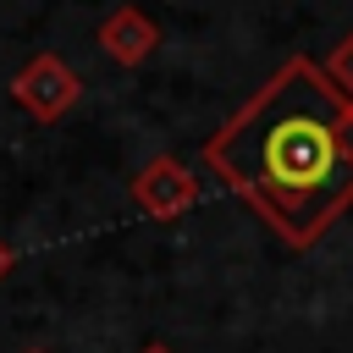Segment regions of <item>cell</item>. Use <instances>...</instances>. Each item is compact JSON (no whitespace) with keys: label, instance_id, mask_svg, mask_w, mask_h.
I'll return each instance as SVG.
<instances>
[{"label":"cell","instance_id":"ba28073f","mask_svg":"<svg viewBox=\"0 0 353 353\" xmlns=\"http://www.w3.org/2000/svg\"><path fill=\"white\" fill-rule=\"evenodd\" d=\"M138 353H171V347H165V342H149V347H138Z\"/></svg>","mask_w":353,"mask_h":353},{"label":"cell","instance_id":"9c48e42d","mask_svg":"<svg viewBox=\"0 0 353 353\" xmlns=\"http://www.w3.org/2000/svg\"><path fill=\"white\" fill-rule=\"evenodd\" d=\"M28 353H50V347H28Z\"/></svg>","mask_w":353,"mask_h":353},{"label":"cell","instance_id":"5b68a950","mask_svg":"<svg viewBox=\"0 0 353 353\" xmlns=\"http://www.w3.org/2000/svg\"><path fill=\"white\" fill-rule=\"evenodd\" d=\"M320 72H325V83H331V88H336V94L353 105V28L336 39V50H331V61H325Z\"/></svg>","mask_w":353,"mask_h":353},{"label":"cell","instance_id":"6da1fadb","mask_svg":"<svg viewBox=\"0 0 353 353\" xmlns=\"http://www.w3.org/2000/svg\"><path fill=\"white\" fill-rule=\"evenodd\" d=\"M342 105L309 55H287L204 143V165L287 248H314L353 204V171L336 143Z\"/></svg>","mask_w":353,"mask_h":353},{"label":"cell","instance_id":"3957f363","mask_svg":"<svg viewBox=\"0 0 353 353\" xmlns=\"http://www.w3.org/2000/svg\"><path fill=\"white\" fill-rule=\"evenodd\" d=\"M127 193H132V204L149 221H176V215H188L199 204V176L176 154H154L149 165H138V176H132Z\"/></svg>","mask_w":353,"mask_h":353},{"label":"cell","instance_id":"8992f818","mask_svg":"<svg viewBox=\"0 0 353 353\" xmlns=\"http://www.w3.org/2000/svg\"><path fill=\"white\" fill-rule=\"evenodd\" d=\"M336 143H342V160L353 171V105H342V121H336Z\"/></svg>","mask_w":353,"mask_h":353},{"label":"cell","instance_id":"52a82bcc","mask_svg":"<svg viewBox=\"0 0 353 353\" xmlns=\"http://www.w3.org/2000/svg\"><path fill=\"white\" fill-rule=\"evenodd\" d=\"M11 265H17V254H11V243H6V237H0V281H6V276H11Z\"/></svg>","mask_w":353,"mask_h":353},{"label":"cell","instance_id":"277c9868","mask_svg":"<svg viewBox=\"0 0 353 353\" xmlns=\"http://www.w3.org/2000/svg\"><path fill=\"white\" fill-rule=\"evenodd\" d=\"M94 39H99V50H105L116 66L132 72V66H143V61L160 50V22H154L143 6H116V11L99 22Z\"/></svg>","mask_w":353,"mask_h":353},{"label":"cell","instance_id":"7a4b0ae2","mask_svg":"<svg viewBox=\"0 0 353 353\" xmlns=\"http://www.w3.org/2000/svg\"><path fill=\"white\" fill-rule=\"evenodd\" d=\"M11 99H17L33 121H61V116L83 99V77H77L55 50H39V55L11 77Z\"/></svg>","mask_w":353,"mask_h":353}]
</instances>
